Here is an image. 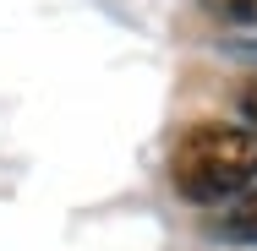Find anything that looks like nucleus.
Wrapping results in <instances>:
<instances>
[{
    "instance_id": "nucleus-1",
    "label": "nucleus",
    "mask_w": 257,
    "mask_h": 251,
    "mask_svg": "<svg viewBox=\"0 0 257 251\" xmlns=\"http://www.w3.org/2000/svg\"><path fill=\"white\" fill-rule=\"evenodd\" d=\"M257 180V126L192 120L170 148V191L192 207H219Z\"/></svg>"
},
{
    "instance_id": "nucleus-2",
    "label": "nucleus",
    "mask_w": 257,
    "mask_h": 251,
    "mask_svg": "<svg viewBox=\"0 0 257 251\" xmlns=\"http://www.w3.org/2000/svg\"><path fill=\"white\" fill-rule=\"evenodd\" d=\"M213 235L230 240V246H257V180L246 186V191H235L230 202H219Z\"/></svg>"
},
{
    "instance_id": "nucleus-3",
    "label": "nucleus",
    "mask_w": 257,
    "mask_h": 251,
    "mask_svg": "<svg viewBox=\"0 0 257 251\" xmlns=\"http://www.w3.org/2000/svg\"><path fill=\"white\" fill-rule=\"evenodd\" d=\"M213 22H235V28H257V0H197Z\"/></svg>"
},
{
    "instance_id": "nucleus-4",
    "label": "nucleus",
    "mask_w": 257,
    "mask_h": 251,
    "mask_svg": "<svg viewBox=\"0 0 257 251\" xmlns=\"http://www.w3.org/2000/svg\"><path fill=\"white\" fill-rule=\"evenodd\" d=\"M241 120H246V126H257V77L241 88Z\"/></svg>"
}]
</instances>
